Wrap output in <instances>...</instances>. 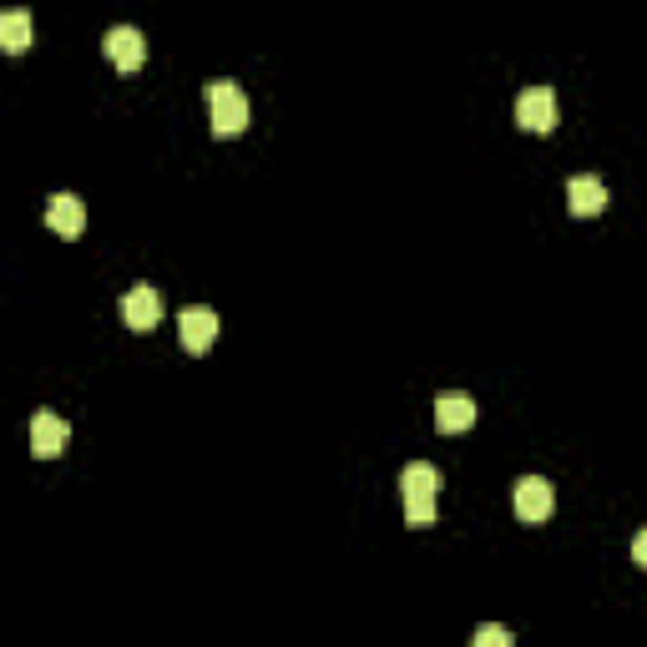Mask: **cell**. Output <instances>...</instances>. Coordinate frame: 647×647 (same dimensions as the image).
<instances>
[{"label":"cell","mask_w":647,"mask_h":647,"mask_svg":"<svg viewBox=\"0 0 647 647\" xmlns=\"http://www.w3.org/2000/svg\"><path fill=\"white\" fill-rule=\"evenodd\" d=\"M567 203L577 218H597V213H607V183L592 173H581L567 183Z\"/></svg>","instance_id":"8fae6325"},{"label":"cell","mask_w":647,"mask_h":647,"mask_svg":"<svg viewBox=\"0 0 647 647\" xmlns=\"http://www.w3.org/2000/svg\"><path fill=\"white\" fill-rule=\"evenodd\" d=\"M101 51H107V61L117 71H137L147 61V41L137 26H111V31L101 36Z\"/></svg>","instance_id":"52a82bcc"},{"label":"cell","mask_w":647,"mask_h":647,"mask_svg":"<svg viewBox=\"0 0 647 647\" xmlns=\"http://www.w3.org/2000/svg\"><path fill=\"white\" fill-rule=\"evenodd\" d=\"M633 561L647 571V531H637V537H633Z\"/></svg>","instance_id":"5bb4252c"},{"label":"cell","mask_w":647,"mask_h":647,"mask_svg":"<svg viewBox=\"0 0 647 647\" xmlns=\"http://www.w3.org/2000/svg\"><path fill=\"white\" fill-rule=\"evenodd\" d=\"M208 111L218 137H238L248 127V97L238 81H208Z\"/></svg>","instance_id":"7a4b0ae2"},{"label":"cell","mask_w":647,"mask_h":647,"mask_svg":"<svg viewBox=\"0 0 647 647\" xmlns=\"http://www.w3.org/2000/svg\"><path fill=\"white\" fill-rule=\"evenodd\" d=\"M121 324L137 334L157 330V324H163V294H157L153 284H133L121 294Z\"/></svg>","instance_id":"277c9868"},{"label":"cell","mask_w":647,"mask_h":647,"mask_svg":"<svg viewBox=\"0 0 647 647\" xmlns=\"http://www.w3.org/2000/svg\"><path fill=\"white\" fill-rule=\"evenodd\" d=\"M67 420L61 415H51V410H36L31 415V455L36 461H56L61 450H67Z\"/></svg>","instance_id":"ba28073f"},{"label":"cell","mask_w":647,"mask_h":647,"mask_svg":"<svg viewBox=\"0 0 647 647\" xmlns=\"http://www.w3.org/2000/svg\"><path fill=\"white\" fill-rule=\"evenodd\" d=\"M46 228L61 233V238H77V233L87 228V203H81L77 193H56V198L46 203Z\"/></svg>","instance_id":"30bf717a"},{"label":"cell","mask_w":647,"mask_h":647,"mask_svg":"<svg viewBox=\"0 0 647 647\" xmlns=\"http://www.w3.org/2000/svg\"><path fill=\"white\" fill-rule=\"evenodd\" d=\"M511 506H516V516H521L527 527H537V521H547V516H551L557 491H551L547 476H521V481H516V491H511Z\"/></svg>","instance_id":"3957f363"},{"label":"cell","mask_w":647,"mask_h":647,"mask_svg":"<svg viewBox=\"0 0 647 647\" xmlns=\"http://www.w3.org/2000/svg\"><path fill=\"white\" fill-rule=\"evenodd\" d=\"M516 127L527 133H551L557 127V91L551 87H527L516 97Z\"/></svg>","instance_id":"5b68a950"},{"label":"cell","mask_w":647,"mask_h":647,"mask_svg":"<svg viewBox=\"0 0 647 647\" xmlns=\"http://www.w3.org/2000/svg\"><path fill=\"white\" fill-rule=\"evenodd\" d=\"M0 46H6L11 56H21L26 46H31V11H21V6H16V11L0 16Z\"/></svg>","instance_id":"7c38bea8"},{"label":"cell","mask_w":647,"mask_h":647,"mask_svg":"<svg viewBox=\"0 0 647 647\" xmlns=\"http://www.w3.org/2000/svg\"><path fill=\"white\" fill-rule=\"evenodd\" d=\"M435 491H440V471L430 461H410L400 471V501H405L410 527H430L435 521Z\"/></svg>","instance_id":"6da1fadb"},{"label":"cell","mask_w":647,"mask_h":647,"mask_svg":"<svg viewBox=\"0 0 647 647\" xmlns=\"http://www.w3.org/2000/svg\"><path fill=\"white\" fill-rule=\"evenodd\" d=\"M476 425V400L461 395V390H445L435 395V430L440 435H461V430Z\"/></svg>","instance_id":"9c48e42d"},{"label":"cell","mask_w":647,"mask_h":647,"mask_svg":"<svg viewBox=\"0 0 647 647\" xmlns=\"http://www.w3.org/2000/svg\"><path fill=\"white\" fill-rule=\"evenodd\" d=\"M177 340H183L187 354H208L213 340H218V314L203 304L183 308V314H177Z\"/></svg>","instance_id":"8992f818"},{"label":"cell","mask_w":647,"mask_h":647,"mask_svg":"<svg viewBox=\"0 0 647 647\" xmlns=\"http://www.w3.org/2000/svg\"><path fill=\"white\" fill-rule=\"evenodd\" d=\"M476 647H511L506 627H476Z\"/></svg>","instance_id":"4fadbf2b"}]
</instances>
